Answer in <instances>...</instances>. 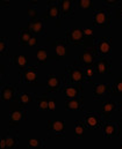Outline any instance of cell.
I'll list each match as a JSON object with an SVG mask.
<instances>
[{"mask_svg":"<svg viewBox=\"0 0 122 149\" xmlns=\"http://www.w3.org/2000/svg\"><path fill=\"white\" fill-rule=\"evenodd\" d=\"M64 72H65V77L68 79V82L71 84H83L86 82L84 77V70L76 61L72 65H68Z\"/></svg>","mask_w":122,"mask_h":149,"instance_id":"cell-1","label":"cell"},{"mask_svg":"<svg viewBox=\"0 0 122 149\" xmlns=\"http://www.w3.org/2000/svg\"><path fill=\"white\" fill-rule=\"evenodd\" d=\"M111 10L109 8L105 7V8H99V9H94L93 10V21H92V26L99 29H104V28H108L111 24Z\"/></svg>","mask_w":122,"mask_h":149,"instance_id":"cell-2","label":"cell"},{"mask_svg":"<svg viewBox=\"0 0 122 149\" xmlns=\"http://www.w3.org/2000/svg\"><path fill=\"white\" fill-rule=\"evenodd\" d=\"M37 73H39V67L36 65L28 66L25 71L19 72L21 76V82L26 83L30 87H43L47 86V83H41L37 81Z\"/></svg>","mask_w":122,"mask_h":149,"instance_id":"cell-3","label":"cell"},{"mask_svg":"<svg viewBox=\"0 0 122 149\" xmlns=\"http://www.w3.org/2000/svg\"><path fill=\"white\" fill-rule=\"evenodd\" d=\"M47 10L41 13L40 19L45 21V20H61L62 19V10H61V2L56 0H50L45 2Z\"/></svg>","mask_w":122,"mask_h":149,"instance_id":"cell-4","label":"cell"},{"mask_svg":"<svg viewBox=\"0 0 122 149\" xmlns=\"http://www.w3.org/2000/svg\"><path fill=\"white\" fill-rule=\"evenodd\" d=\"M47 134L48 138H64L65 135V121L63 119H56V120H47Z\"/></svg>","mask_w":122,"mask_h":149,"instance_id":"cell-5","label":"cell"},{"mask_svg":"<svg viewBox=\"0 0 122 149\" xmlns=\"http://www.w3.org/2000/svg\"><path fill=\"white\" fill-rule=\"evenodd\" d=\"M51 46L54 47L55 56L52 59H63L64 57H68L70 54V44L66 40V38H56L51 42Z\"/></svg>","mask_w":122,"mask_h":149,"instance_id":"cell-6","label":"cell"},{"mask_svg":"<svg viewBox=\"0 0 122 149\" xmlns=\"http://www.w3.org/2000/svg\"><path fill=\"white\" fill-rule=\"evenodd\" d=\"M98 51H97V47L95 46H91L86 50H84V52L78 56V59H77V63L80 65V66H91V65H94L95 61L98 60Z\"/></svg>","mask_w":122,"mask_h":149,"instance_id":"cell-7","label":"cell"},{"mask_svg":"<svg viewBox=\"0 0 122 149\" xmlns=\"http://www.w3.org/2000/svg\"><path fill=\"white\" fill-rule=\"evenodd\" d=\"M63 77L59 75L56 74H50L48 77V81H47V86H45V91L42 93L41 95L43 96H47L48 94L50 93H55V91H58L62 89V84H63Z\"/></svg>","mask_w":122,"mask_h":149,"instance_id":"cell-8","label":"cell"},{"mask_svg":"<svg viewBox=\"0 0 122 149\" xmlns=\"http://www.w3.org/2000/svg\"><path fill=\"white\" fill-rule=\"evenodd\" d=\"M65 38L70 45H81L85 43L86 36L80 28H69L65 33Z\"/></svg>","mask_w":122,"mask_h":149,"instance_id":"cell-9","label":"cell"},{"mask_svg":"<svg viewBox=\"0 0 122 149\" xmlns=\"http://www.w3.org/2000/svg\"><path fill=\"white\" fill-rule=\"evenodd\" d=\"M95 47L98 54L101 57H107L112 53V38L109 36H102L95 42Z\"/></svg>","mask_w":122,"mask_h":149,"instance_id":"cell-10","label":"cell"},{"mask_svg":"<svg viewBox=\"0 0 122 149\" xmlns=\"http://www.w3.org/2000/svg\"><path fill=\"white\" fill-rule=\"evenodd\" d=\"M19 91L16 86H8L6 83H1L0 87V100L2 102H11L16 100Z\"/></svg>","mask_w":122,"mask_h":149,"instance_id":"cell-11","label":"cell"},{"mask_svg":"<svg viewBox=\"0 0 122 149\" xmlns=\"http://www.w3.org/2000/svg\"><path fill=\"white\" fill-rule=\"evenodd\" d=\"M93 100L99 101L107 95H112V83H92Z\"/></svg>","mask_w":122,"mask_h":149,"instance_id":"cell-12","label":"cell"},{"mask_svg":"<svg viewBox=\"0 0 122 149\" xmlns=\"http://www.w3.org/2000/svg\"><path fill=\"white\" fill-rule=\"evenodd\" d=\"M120 134V124L118 121L106 120L102 126V136L106 139H113Z\"/></svg>","mask_w":122,"mask_h":149,"instance_id":"cell-13","label":"cell"},{"mask_svg":"<svg viewBox=\"0 0 122 149\" xmlns=\"http://www.w3.org/2000/svg\"><path fill=\"white\" fill-rule=\"evenodd\" d=\"M84 123L88 130H98L102 125L100 116L92 111L84 112Z\"/></svg>","mask_w":122,"mask_h":149,"instance_id":"cell-14","label":"cell"},{"mask_svg":"<svg viewBox=\"0 0 122 149\" xmlns=\"http://www.w3.org/2000/svg\"><path fill=\"white\" fill-rule=\"evenodd\" d=\"M84 87L83 84H68L64 88H62V93L64 95L65 100H71V98H78L83 96Z\"/></svg>","mask_w":122,"mask_h":149,"instance_id":"cell-15","label":"cell"},{"mask_svg":"<svg viewBox=\"0 0 122 149\" xmlns=\"http://www.w3.org/2000/svg\"><path fill=\"white\" fill-rule=\"evenodd\" d=\"M27 118V110L26 109H16L9 113V123L8 128H14L20 125L21 121H23Z\"/></svg>","mask_w":122,"mask_h":149,"instance_id":"cell-16","label":"cell"},{"mask_svg":"<svg viewBox=\"0 0 122 149\" xmlns=\"http://www.w3.org/2000/svg\"><path fill=\"white\" fill-rule=\"evenodd\" d=\"M95 66V73L98 75H114L112 74L111 72V66H112V63L109 59H106V58H101V59H98L94 64Z\"/></svg>","mask_w":122,"mask_h":149,"instance_id":"cell-17","label":"cell"},{"mask_svg":"<svg viewBox=\"0 0 122 149\" xmlns=\"http://www.w3.org/2000/svg\"><path fill=\"white\" fill-rule=\"evenodd\" d=\"M28 29L34 36H44L45 35V23L43 20H36L33 22H28Z\"/></svg>","mask_w":122,"mask_h":149,"instance_id":"cell-18","label":"cell"},{"mask_svg":"<svg viewBox=\"0 0 122 149\" xmlns=\"http://www.w3.org/2000/svg\"><path fill=\"white\" fill-rule=\"evenodd\" d=\"M76 3L72 0H62L61 1V10H62V19L70 17L75 15Z\"/></svg>","mask_w":122,"mask_h":149,"instance_id":"cell-19","label":"cell"},{"mask_svg":"<svg viewBox=\"0 0 122 149\" xmlns=\"http://www.w3.org/2000/svg\"><path fill=\"white\" fill-rule=\"evenodd\" d=\"M12 64L18 67L19 72H22V71H25V70L28 67L29 58H28V56H26V54H16V56L13 57Z\"/></svg>","mask_w":122,"mask_h":149,"instance_id":"cell-20","label":"cell"},{"mask_svg":"<svg viewBox=\"0 0 122 149\" xmlns=\"http://www.w3.org/2000/svg\"><path fill=\"white\" fill-rule=\"evenodd\" d=\"M84 105V98L83 96L78 98H71V100H65V105L64 108L69 111H80Z\"/></svg>","mask_w":122,"mask_h":149,"instance_id":"cell-21","label":"cell"},{"mask_svg":"<svg viewBox=\"0 0 122 149\" xmlns=\"http://www.w3.org/2000/svg\"><path fill=\"white\" fill-rule=\"evenodd\" d=\"M116 110H118V103L114 102V101H112V100L106 101V102L101 105V114L106 118V120H108L109 116H111L113 112L116 111Z\"/></svg>","mask_w":122,"mask_h":149,"instance_id":"cell-22","label":"cell"},{"mask_svg":"<svg viewBox=\"0 0 122 149\" xmlns=\"http://www.w3.org/2000/svg\"><path fill=\"white\" fill-rule=\"evenodd\" d=\"M73 127H75V131H73V136L78 140H84L85 139V131H86V125L84 123V120H75L73 123Z\"/></svg>","mask_w":122,"mask_h":149,"instance_id":"cell-23","label":"cell"},{"mask_svg":"<svg viewBox=\"0 0 122 149\" xmlns=\"http://www.w3.org/2000/svg\"><path fill=\"white\" fill-rule=\"evenodd\" d=\"M20 35H19V43L21 46L26 47L28 45V43L30 42V39L34 37V35L30 33V30L28 28H20L19 30Z\"/></svg>","mask_w":122,"mask_h":149,"instance_id":"cell-24","label":"cell"},{"mask_svg":"<svg viewBox=\"0 0 122 149\" xmlns=\"http://www.w3.org/2000/svg\"><path fill=\"white\" fill-rule=\"evenodd\" d=\"M34 98H35V94L34 93H19L18 96H16V101L22 107H27L30 103H33Z\"/></svg>","mask_w":122,"mask_h":149,"instance_id":"cell-25","label":"cell"},{"mask_svg":"<svg viewBox=\"0 0 122 149\" xmlns=\"http://www.w3.org/2000/svg\"><path fill=\"white\" fill-rule=\"evenodd\" d=\"M49 56H48V47L47 46H41L37 47L36 50V60L40 65L45 66L48 64V60H49Z\"/></svg>","mask_w":122,"mask_h":149,"instance_id":"cell-26","label":"cell"},{"mask_svg":"<svg viewBox=\"0 0 122 149\" xmlns=\"http://www.w3.org/2000/svg\"><path fill=\"white\" fill-rule=\"evenodd\" d=\"M36 102H37V109L40 111H49V100L50 97H47V96H43V95H40V96H36Z\"/></svg>","mask_w":122,"mask_h":149,"instance_id":"cell-27","label":"cell"},{"mask_svg":"<svg viewBox=\"0 0 122 149\" xmlns=\"http://www.w3.org/2000/svg\"><path fill=\"white\" fill-rule=\"evenodd\" d=\"M5 139H6V148L13 149V148H18V147H19L20 141H19L18 135H13V134H11V133H7L6 136H5Z\"/></svg>","mask_w":122,"mask_h":149,"instance_id":"cell-28","label":"cell"},{"mask_svg":"<svg viewBox=\"0 0 122 149\" xmlns=\"http://www.w3.org/2000/svg\"><path fill=\"white\" fill-rule=\"evenodd\" d=\"M112 95L122 96V76H118L112 83Z\"/></svg>","mask_w":122,"mask_h":149,"instance_id":"cell-29","label":"cell"},{"mask_svg":"<svg viewBox=\"0 0 122 149\" xmlns=\"http://www.w3.org/2000/svg\"><path fill=\"white\" fill-rule=\"evenodd\" d=\"M94 65H91V66H86L84 68V77H85V81L86 82H91L92 83V79L94 77L95 73V68L93 67Z\"/></svg>","mask_w":122,"mask_h":149,"instance_id":"cell-30","label":"cell"},{"mask_svg":"<svg viewBox=\"0 0 122 149\" xmlns=\"http://www.w3.org/2000/svg\"><path fill=\"white\" fill-rule=\"evenodd\" d=\"M27 146L29 148H44V140L43 139H35L32 138L28 140Z\"/></svg>","mask_w":122,"mask_h":149,"instance_id":"cell-31","label":"cell"},{"mask_svg":"<svg viewBox=\"0 0 122 149\" xmlns=\"http://www.w3.org/2000/svg\"><path fill=\"white\" fill-rule=\"evenodd\" d=\"M8 50H9V47H8V38L4 36V37L0 38V54L7 57L8 56Z\"/></svg>","mask_w":122,"mask_h":149,"instance_id":"cell-32","label":"cell"},{"mask_svg":"<svg viewBox=\"0 0 122 149\" xmlns=\"http://www.w3.org/2000/svg\"><path fill=\"white\" fill-rule=\"evenodd\" d=\"M27 14H28V19H29L28 22H33V21L39 20V16L41 15L40 13H39V9H36V8H34V7H30V6H28V12H27Z\"/></svg>","mask_w":122,"mask_h":149,"instance_id":"cell-33","label":"cell"},{"mask_svg":"<svg viewBox=\"0 0 122 149\" xmlns=\"http://www.w3.org/2000/svg\"><path fill=\"white\" fill-rule=\"evenodd\" d=\"M77 7L80 9H92L94 10V5L91 0H78L77 1Z\"/></svg>","mask_w":122,"mask_h":149,"instance_id":"cell-34","label":"cell"},{"mask_svg":"<svg viewBox=\"0 0 122 149\" xmlns=\"http://www.w3.org/2000/svg\"><path fill=\"white\" fill-rule=\"evenodd\" d=\"M83 33H84L85 36H88V37L91 38H95L94 37V31H93L92 28H85V29H83Z\"/></svg>","mask_w":122,"mask_h":149,"instance_id":"cell-35","label":"cell"},{"mask_svg":"<svg viewBox=\"0 0 122 149\" xmlns=\"http://www.w3.org/2000/svg\"><path fill=\"white\" fill-rule=\"evenodd\" d=\"M104 3H105V5H107V6L114 7V6L120 5V0H104Z\"/></svg>","mask_w":122,"mask_h":149,"instance_id":"cell-36","label":"cell"},{"mask_svg":"<svg viewBox=\"0 0 122 149\" xmlns=\"http://www.w3.org/2000/svg\"><path fill=\"white\" fill-rule=\"evenodd\" d=\"M54 110H56V98L50 97V100H49V111H54Z\"/></svg>","mask_w":122,"mask_h":149,"instance_id":"cell-37","label":"cell"},{"mask_svg":"<svg viewBox=\"0 0 122 149\" xmlns=\"http://www.w3.org/2000/svg\"><path fill=\"white\" fill-rule=\"evenodd\" d=\"M116 17L120 20V24L122 26V6H120V7L116 9Z\"/></svg>","mask_w":122,"mask_h":149,"instance_id":"cell-38","label":"cell"},{"mask_svg":"<svg viewBox=\"0 0 122 149\" xmlns=\"http://www.w3.org/2000/svg\"><path fill=\"white\" fill-rule=\"evenodd\" d=\"M37 45V37L36 36H34V37L30 39V42L28 43V45L27 46H36Z\"/></svg>","mask_w":122,"mask_h":149,"instance_id":"cell-39","label":"cell"},{"mask_svg":"<svg viewBox=\"0 0 122 149\" xmlns=\"http://www.w3.org/2000/svg\"><path fill=\"white\" fill-rule=\"evenodd\" d=\"M0 73H1V76L2 77H6V66L5 65H0Z\"/></svg>","mask_w":122,"mask_h":149,"instance_id":"cell-40","label":"cell"},{"mask_svg":"<svg viewBox=\"0 0 122 149\" xmlns=\"http://www.w3.org/2000/svg\"><path fill=\"white\" fill-rule=\"evenodd\" d=\"M1 8H6V7H11V2L9 1H1L0 2Z\"/></svg>","mask_w":122,"mask_h":149,"instance_id":"cell-41","label":"cell"},{"mask_svg":"<svg viewBox=\"0 0 122 149\" xmlns=\"http://www.w3.org/2000/svg\"><path fill=\"white\" fill-rule=\"evenodd\" d=\"M0 146H1V148L2 149L6 148V139H5V138L1 139V141H0Z\"/></svg>","mask_w":122,"mask_h":149,"instance_id":"cell-42","label":"cell"},{"mask_svg":"<svg viewBox=\"0 0 122 149\" xmlns=\"http://www.w3.org/2000/svg\"><path fill=\"white\" fill-rule=\"evenodd\" d=\"M30 3H32V5H37L39 2H37L36 0H32V1H30Z\"/></svg>","mask_w":122,"mask_h":149,"instance_id":"cell-43","label":"cell"},{"mask_svg":"<svg viewBox=\"0 0 122 149\" xmlns=\"http://www.w3.org/2000/svg\"><path fill=\"white\" fill-rule=\"evenodd\" d=\"M120 103H121V110H120V111H121V114H122V101L120 102Z\"/></svg>","mask_w":122,"mask_h":149,"instance_id":"cell-44","label":"cell"},{"mask_svg":"<svg viewBox=\"0 0 122 149\" xmlns=\"http://www.w3.org/2000/svg\"><path fill=\"white\" fill-rule=\"evenodd\" d=\"M121 71H122V58H121Z\"/></svg>","mask_w":122,"mask_h":149,"instance_id":"cell-45","label":"cell"},{"mask_svg":"<svg viewBox=\"0 0 122 149\" xmlns=\"http://www.w3.org/2000/svg\"><path fill=\"white\" fill-rule=\"evenodd\" d=\"M120 148L122 149V142H121V145H120Z\"/></svg>","mask_w":122,"mask_h":149,"instance_id":"cell-46","label":"cell"}]
</instances>
